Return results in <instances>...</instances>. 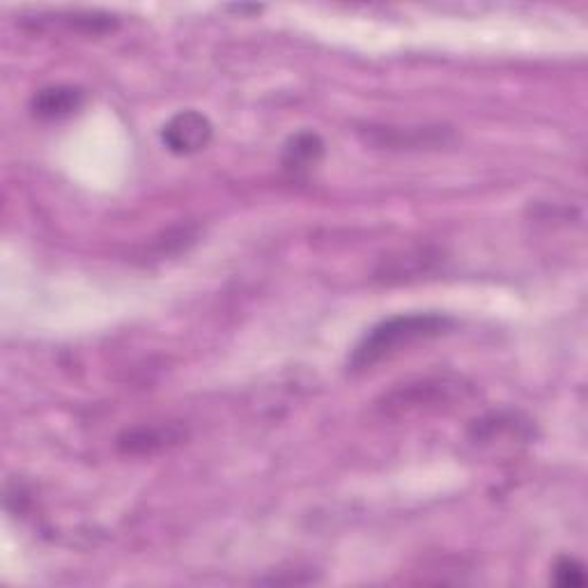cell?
<instances>
[{
    "label": "cell",
    "mask_w": 588,
    "mask_h": 588,
    "mask_svg": "<svg viewBox=\"0 0 588 588\" xmlns=\"http://www.w3.org/2000/svg\"><path fill=\"white\" fill-rule=\"evenodd\" d=\"M88 101V94L79 86H49L42 88L30 101V111L38 120H64L77 116Z\"/></svg>",
    "instance_id": "cell-3"
},
{
    "label": "cell",
    "mask_w": 588,
    "mask_h": 588,
    "mask_svg": "<svg viewBox=\"0 0 588 588\" xmlns=\"http://www.w3.org/2000/svg\"><path fill=\"white\" fill-rule=\"evenodd\" d=\"M185 439V430L180 426H143V428H133L120 437V451L131 454V456H150L157 451H163V448L180 444Z\"/></svg>",
    "instance_id": "cell-4"
},
{
    "label": "cell",
    "mask_w": 588,
    "mask_h": 588,
    "mask_svg": "<svg viewBox=\"0 0 588 588\" xmlns=\"http://www.w3.org/2000/svg\"><path fill=\"white\" fill-rule=\"evenodd\" d=\"M555 584L564 588H581L586 586V572L584 566L572 557H561L555 564Z\"/></svg>",
    "instance_id": "cell-6"
},
{
    "label": "cell",
    "mask_w": 588,
    "mask_h": 588,
    "mask_svg": "<svg viewBox=\"0 0 588 588\" xmlns=\"http://www.w3.org/2000/svg\"><path fill=\"white\" fill-rule=\"evenodd\" d=\"M212 133L215 127L210 120H207V116L198 111H180L163 124L161 141L166 150H170L172 155L187 157L210 146Z\"/></svg>",
    "instance_id": "cell-2"
},
{
    "label": "cell",
    "mask_w": 588,
    "mask_h": 588,
    "mask_svg": "<svg viewBox=\"0 0 588 588\" xmlns=\"http://www.w3.org/2000/svg\"><path fill=\"white\" fill-rule=\"evenodd\" d=\"M456 327V320L441 313H409L396 316L375 325L355 348L348 366L350 370H368L385 359L402 352L409 345L444 336Z\"/></svg>",
    "instance_id": "cell-1"
},
{
    "label": "cell",
    "mask_w": 588,
    "mask_h": 588,
    "mask_svg": "<svg viewBox=\"0 0 588 588\" xmlns=\"http://www.w3.org/2000/svg\"><path fill=\"white\" fill-rule=\"evenodd\" d=\"M325 157V141L316 131H299L288 138L283 150V166L295 172L316 168Z\"/></svg>",
    "instance_id": "cell-5"
}]
</instances>
